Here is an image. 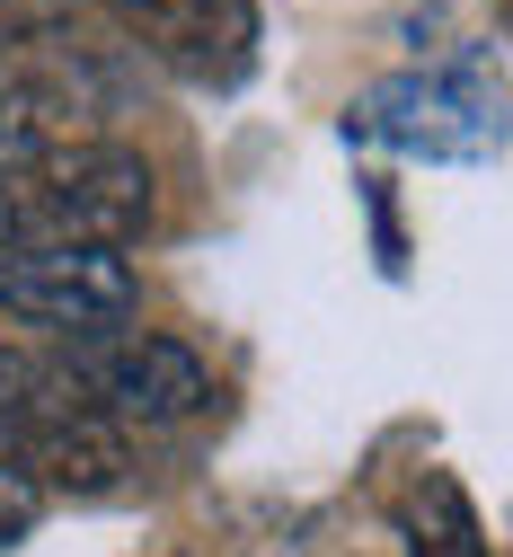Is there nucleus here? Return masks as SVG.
<instances>
[{
  "mask_svg": "<svg viewBox=\"0 0 513 557\" xmlns=\"http://www.w3.org/2000/svg\"><path fill=\"white\" fill-rule=\"evenodd\" d=\"M354 133L407 160H496L504 151V98L478 72H399L354 107Z\"/></svg>",
  "mask_w": 513,
  "mask_h": 557,
  "instance_id": "3",
  "label": "nucleus"
},
{
  "mask_svg": "<svg viewBox=\"0 0 513 557\" xmlns=\"http://www.w3.org/2000/svg\"><path fill=\"white\" fill-rule=\"evenodd\" d=\"M0 195H10V248H124L151 231V169L107 143L45 151L36 169L0 177Z\"/></svg>",
  "mask_w": 513,
  "mask_h": 557,
  "instance_id": "2",
  "label": "nucleus"
},
{
  "mask_svg": "<svg viewBox=\"0 0 513 557\" xmlns=\"http://www.w3.org/2000/svg\"><path fill=\"white\" fill-rule=\"evenodd\" d=\"M399 522H407V557H487V531H478V513L461 496V478H443V469H425L407 486Z\"/></svg>",
  "mask_w": 513,
  "mask_h": 557,
  "instance_id": "7",
  "label": "nucleus"
},
{
  "mask_svg": "<svg viewBox=\"0 0 513 557\" xmlns=\"http://www.w3.org/2000/svg\"><path fill=\"white\" fill-rule=\"evenodd\" d=\"M81 381V398L107 425H186L212 398V372L186 355L178 336H81V363H62Z\"/></svg>",
  "mask_w": 513,
  "mask_h": 557,
  "instance_id": "4",
  "label": "nucleus"
},
{
  "mask_svg": "<svg viewBox=\"0 0 513 557\" xmlns=\"http://www.w3.org/2000/svg\"><path fill=\"white\" fill-rule=\"evenodd\" d=\"M36 513H45V496H36L10 460H0V548H19V540L36 531Z\"/></svg>",
  "mask_w": 513,
  "mask_h": 557,
  "instance_id": "8",
  "label": "nucleus"
},
{
  "mask_svg": "<svg viewBox=\"0 0 513 557\" xmlns=\"http://www.w3.org/2000/svg\"><path fill=\"white\" fill-rule=\"evenodd\" d=\"M98 10L124 18L169 72L212 81V89L248 81L257 62V0H98Z\"/></svg>",
  "mask_w": 513,
  "mask_h": 557,
  "instance_id": "6",
  "label": "nucleus"
},
{
  "mask_svg": "<svg viewBox=\"0 0 513 557\" xmlns=\"http://www.w3.org/2000/svg\"><path fill=\"white\" fill-rule=\"evenodd\" d=\"M142 284L115 248H10L0 257V310H19L36 327H71L98 336L115 319H133Z\"/></svg>",
  "mask_w": 513,
  "mask_h": 557,
  "instance_id": "5",
  "label": "nucleus"
},
{
  "mask_svg": "<svg viewBox=\"0 0 513 557\" xmlns=\"http://www.w3.org/2000/svg\"><path fill=\"white\" fill-rule=\"evenodd\" d=\"M0 460L36 496L45 486H62V496H115L124 486V434L45 355H0Z\"/></svg>",
  "mask_w": 513,
  "mask_h": 557,
  "instance_id": "1",
  "label": "nucleus"
}]
</instances>
